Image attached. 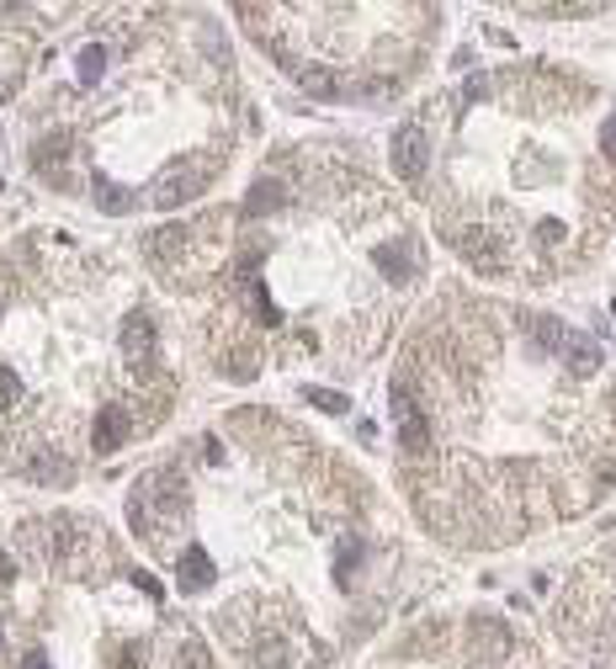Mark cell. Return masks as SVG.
Returning a JSON list of instances; mask_svg holds the SVG:
<instances>
[{
    "mask_svg": "<svg viewBox=\"0 0 616 669\" xmlns=\"http://www.w3.org/2000/svg\"><path fill=\"white\" fill-rule=\"evenodd\" d=\"M123 351H128V362H133V367H154V330H150V319H128Z\"/></svg>",
    "mask_w": 616,
    "mask_h": 669,
    "instance_id": "3",
    "label": "cell"
},
{
    "mask_svg": "<svg viewBox=\"0 0 616 669\" xmlns=\"http://www.w3.org/2000/svg\"><path fill=\"white\" fill-rule=\"evenodd\" d=\"M207 579H213L207 553L203 547H187V558H181V584H187V590H207Z\"/></svg>",
    "mask_w": 616,
    "mask_h": 669,
    "instance_id": "5",
    "label": "cell"
},
{
    "mask_svg": "<svg viewBox=\"0 0 616 669\" xmlns=\"http://www.w3.org/2000/svg\"><path fill=\"white\" fill-rule=\"evenodd\" d=\"M601 143H606V154H612V160H616V112H612V117H606V128H601Z\"/></svg>",
    "mask_w": 616,
    "mask_h": 669,
    "instance_id": "9",
    "label": "cell"
},
{
    "mask_svg": "<svg viewBox=\"0 0 616 669\" xmlns=\"http://www.w3.org/2000/svg\"><path fill=\"white\" fill-rule=\"evenodd\" d=\"M394 420H399V441H405V452H420V446H425V420H420V404L410 399V388H405V382L394 388Z\"/></svg>",
    "mask_w": 616,
    "mask_h": 669,
    "instance_id": "2",
    "label": "cell"
},
{
    "mask_svg": "<svg viewBox=\"0 0 616 669\" xmlns=\"http://www.w3.org/2000/svg\"><path fill=\"white\" fill-rule=\"evenodd\" d=\"M27 669H49V665H43V659H38V654H33V659H27Z\"/></svg>",
    "mask_w": 616,
    "mask_h": 669,
    "instance_id": "10",
    "label": "cell"
},
{
    "mask_svg": "<svg viewBox=\"0 0 616 669\" xmlns=\"http://www.w3.org/2000/svg\"><path fill=\"white\" fill-rule=\"evenodd\" d=\"M308 404H319V409H330V415H341V409H351L341 393H330V388H308Z\"/></svg>",
    "mask_w": 616,
    "mask_h": 669,
    "instance_id": "7",
    "label": "cell"
},
{
    "mask_svg": "<svg viewBox=\"0 0 616 669\" xmlns=\"http://www.w3.org/2000/svg\"><path fill=\"white\" fill-rule=\"evenodd\" d=\"M102 64H106V53H102V48H86V53H80V80L91 86V80L102 75Z\"/></svg>",
    "mask_w": 616,
    "mask_h": 669,
    "instance_id": "8",
    "label": "cell"
},
{
    "mask_svg": "<svg viewBox=\"0 0 616 669\" xmlns=\"http://www.w3.org/2000/svg\"><path fill=\"white\" fill-rule=\"evenodd\" d=\"M394 165H399L405 181H420V176H425V128H420V123H405V128L394 134Z\"/></svg>",
    "mask_w": 616,
    "mask_h": 669,
    "instance_id": "1",
    "label": "cell"
},
{
    "mask_svg": "<svg viewBox=\"0 0 616 669\" xmlns=\"http://www.w3.org/2000/svg\"><path fill=\"white\" fill-rule=\"evenodd\" d=\"M16 399H22V378L11 367H0V409H11Z\"/></svg>",
    "mask_w": 616,
    "mask_h": 669,
    "instance_id": "6",
    "label": "cell"
},
{
    "mask_svg": "<svg viewBox=\"0 0 616 669\" xmlns=\"http://www.w3.org/2000/svg\"><path fill=\"white\" fill-rule=\"evenodd\" d=\"M123 436H128L123 409H102V420H97V452H117V446H123Z\"/></svg>",
    "mask_w": 616,
    "mask_h": 669,
    "instance_id": "4",
    "label": "cell"
}]
</instances>
